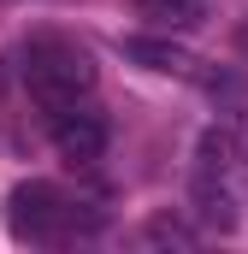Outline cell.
<instances>
[{
    "label": "cell",
    "mask_w": 248,
    "mask_h": 254,
    "mask_svg": "<svg viewBox=\"0 0 248 254\" xmlns=\"http://www.w3.org/2000/svg\"><path fill=\"white\" fill-rule=\"evenodd\" d=\"M24 83H30V101L42 113H71L89 89H95V65L83 48H65V42H36L30 65H24Z\"/></svg>",
    "instance_id": "obj_1"
},
{
    "label": "cell",
    "mask_w": 248,
    "mask_h": 254,
    "mask_svg": "<svg viewBox=\"0 0 248 254\" xmlns=\"http://www.w3.org/2000/svg\"><path fill=\"white\" fill-rule=\"evenodd\" d=\"M77 225H83L77 207H71L54 184H42V178H30V184H18V190L6 195V231H12L18 243H60Z\"/></svg>",
    "instance_id": "obj_2"
},
{
    "label": "cell",
    "mask_w": 248,
    "mask_h": 254,
    "mask_svg": "<svg viewBox=\"0 0 248 254\" xmlns=\"http://www.w3.org/2000/svg\"><path fill=\"white\" fill-rule=\"evenodd\" d=\"M54 148H60L71 166H89L107 154V119L95 107H71V113H54Z\"/></svg>",
    "instance_id": "obj_3"
},
{
    "label": "cell",
    "mask_w": 248,
    "mask_h": 254,
    "mask_svg": "<svg viewBox=\"0 0 248 254\" xmlns=\"http://www.w3.org/2000/svg\"><path fill=\"white\" fill-rule=\"evenodd\" d=\"M195 213H201V225H213V231H237V201H231V190H225L213 172H195Z\"/></svg>",
    "instance_id": "obj_4"
},
{
    "label": "cell",
    "mask_w": 248,
    "mask_h": 254,
    "mask_svg": "<svg viewBox=\"0 0 248 254\" xmlns=\"http://www.w3.org/2000/svg\"><path fill=\"white\" fill-rule=\"evenodd\" d=\"M237 154H243V136H237V125H213L207 136H201V148H195V172L225 178V172L237 166Z\"/></svg>",
    "instance_id": "obj_5"
},
{
    "label": "cell",
    "mask_w": 248,
    "mask_h": 254,
    "mask_svg": "<svg viewBox=\"0 0 248 254\" xmlns=\"http://www.w3.org/2000/svg\"><path fill=\"white\" fill-rule=\"evenodd\" d=\"M124 60L148 65V71H189V65H195L178 42H154V36H130V42H124Z\"/></svg>",
    "instance_id": "obj_6"
},
{
    "label": "cell",
    "mask_w": 248,
    "mask_h": 254,
    "mask_svg": "<svg viewBox=\"0 0 248 254\" xmlns=\"http://www.w3.org/2000/svg\"><path fill=\"white\" fill-rule=\"evenodd\" d=\"M136 12L154 30H195L201 24V0H136Z\"/></svg>",
    "instance_id": "obj_7"
},
{
    "label": "cell",
    "mask_w": 248,
    "mask_h": 254,
    "mask_svg": "<svg viewBox=\"0 0 248 254\" xmlns=\"http://www.w3.org/2000/svg\"><path fill=\"white\" fill-rule=\"evenodd\" d=\"M142 243H148V249H195L201 231L184 225V219H172V213H154V219L142 225Z\"/></svg>",
    "instance_id": "obj_8"
}]
</instances>
